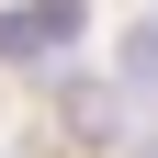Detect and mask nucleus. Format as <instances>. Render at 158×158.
I'll list each match as a JSON object with an SVG mask.
<instances>
[{
	"mask_svg": "<svg viewBox=\"0 0 158 158\" xmlns=\"http://www.w3.org/2000/svg\"><path fill=\"white\" fill-rule=\"evenodd\" d=\"M113 79H124V90H147V102H158V0H147V11H135V23H124V45H113Z\"/></svg>",
	"mask_w": 158,
	"mask_h": 158,
	"instance_id": "7ed1b4c3",
	"label": "nucleus"
},
{
	"mask_svg": "<svg viewBox=\"0 0 158 158\" xmlns=\"http://www.w3.org/2000/svg\"><path fill=\"white\" fill-rule=\"evenodd\" d=\"M56 113H68V135H90V147H113V135H124V90H102V79H68V90H56Z\"/></svg>",
	"mask_w": 158,
	"mask_h": 158,
	"instance_id": "f03ea898",
	"label": "nucleus"
},
{
	"mask_svg": "<svg viewBox=\"0 0 158 158\" xmlns=\"http://www.w3.org/2000/svg\"><path fill=\"white\" fill-rule=\"evenodd\" d=\"M147 158H158V147H147Z\"/></svg>",
	"mask_w": 158,
	"mask_h": 158,
	"instance_id": "20e7f679",
	"label": "nucleus"
},
{
	"mask_svg": "<svg viewBox=\"0 0 158 158\" xmlns=\"http://www.w3.org/2000/svg\"><path fill=\"white\" fill-rule=\"evenodd\" d=\"M79 45V0H23L0 11V56H68Z\"/></svg>",
	"mask_w": 158,
	"mask_h": 158,
	"instance_id": "f257e3e1",
	"label": "nucleus"
}]
</instances>
